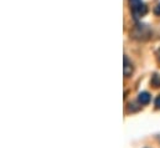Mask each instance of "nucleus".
<instances>
[{
	"mask_svg": "<svg viewBox=\"0 0 160 148\" xmlns=\"http://www.w3.org/2000/svg\"><path fill=\"white\" fill-rule=\"evenodd\" d=\"M152 85L154 87H160V75H154L152 78Z\"/></svg>",
	"mask_w": 160,
	"mask_h": 148,
	"instance_id": "nucleus-4",
	"label": "nucleus"
},
{
	"mask_svg": "<svg viewBox=\"0 0 160 148\" xmlns=\"http://www.w3.org/2000/svg\"><path fill=\"white\" fill-rule=\"evenodd\" d=\"M155 106H157L158 108H160V96L155 100Z\"/></svg>",
	"mask_w": 160,
	"mask_h": 148,
	"instance_id": "nucleus-6",
	"label": "nucleus"
},
{
	"mask_svg": "<svg viewBox=\"0 0 160 148\" xmlns=\"http://www.w3.org/2000/svg\"><path fill=\"white\" fill-rule=\"evenodd\" d=\"M150 95L148 93V92H142V93H139V96H138V101L142 103V105H148L149 102H150Z\"/></svg>",
	"mask_w": 160,
	"mask_h": 148,
	"instance_id": "nucleus-3",
	"label": "nucleus"
},
{
	"mask_svg": "<svg viewBox=\"0 0 160 148\" xmlns=\"http://www.w3.org/2000/svg\"><path fill=\"white\" fill-rule=\"evenodd\" d=\"M132 72H133L132 64L129 62L128 57L125 56V57H124V76H125V77H129V76L132 75Z\"/></svg>",
	"mask_w": 160,
	"mask_h": 148,
	"instance_id": "nucleus-2",
	"label": "nucleus"
},
{
	"mask_svg": "<svg viewBox=\"0 0 160 148\" xmlns=\"http://www.w3.org/2000/svg\"><path fill=\"white\" fill-rule=\"evenodd\" d=\"M158 56H159V60H160V49L158 50Z\"/></svg>",
	"mask_w": 160,
	"mask_h": 148,
	"instance_id": "nucleus-7",
	"label": "nucleus"
},
{
	"mask_svg": "<svg viewBox=\"0 0 160 148\" xmlns=\"http://www.w3.org/2000/svg\"><path fill=\"white\" fill-rule=\"evenodd\" d=\"M154 13H155V15H160V3L155 6V9H154Z\"/></svg>",
	"mask_w": 160,
	"mask_h": 148,
	"instance_id": "nucleus-5",
	"label": "nucleus"
},
{
	"mask_svg": "<svg viewBox=\"0 0 160 148\" xmlns=\"http://www.w3.org/2000/svg\"><path fill=\"white\" fill-rule=\"evenodd\" d=\"M129 6L135 20H139L148 13V8L142 0H129Z\"/></svg>",
	"mask_w": 160,
	"mask_h": 148,
	"instance_id": "nucleus-1",
	"label": "nucleus"
}]
</instances>
